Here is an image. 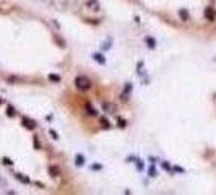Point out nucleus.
I'll use <instances>...</instances> for the list:
<instances>
[{"label": "nucleus", "instance_id": "1", "mask_svg": "<svg viewBox=\"0 0 216 195\" xmlns=\"http://www.w3.org/2000/svg\"><path fill=\"white\" fill-rule=\"evenodd\" d=\"M75 86L81 91H86L91 88V81H90V78H86L85 75H78V77L75 78Z\"/></svg>", "mask_w": 216, "mask_h": 195}, {"label": "nucleus", "instance_id": "2", "mask_svg": "<svg viewBox=\"0 0 216 195\" xmlns=\"http://www.w3.org/2000/svg\"><path fill=\"white\" fill-rule=\"evenodd\" d=\"M101 107H102V111H104L106 114H114V112H115V106L112 104V102L104 101V102L101 104Z\"/></svg>", "mask_w": 216, "mask_h": 195}, {"label": "nucleus", "instance_id": "3", "mask_svg": "<svg viewBox=\"0 0 216 195\" xmlns=\"http://www.w3.org/2000/svg\"><path fill=\"white\" fill-rule=\"evenodd\" d=\"M85 5H86L90 10H93V11H98L99 8H101V5H99L98 0H86V2H85Z\"/></svg>", "mask_w": 216, "mask_h": 195}, {"label": "nucleus", "instance_id": "4", "mask_svg": "<svg viewBox=\"0 0 216 195\" xmlns=\"http://www.w3.org/2000/svg\"><path fill=\"white\" fill-rule=\"evenodd\" d=\"M47 169H49V174L52 176V177H59V176L62 174V172H60V169H59L57 166H54V164H50Z\"/></svg>", "mask_w": 216, "mask_h": 195}, {"label": "nucleus", "instance_id": "5", "mask_svg": "<svg viewBox=\"0 0 216 195\" xmlns=\"http://www.w3.org/2000/svg\"><path fill=\"white\" fill-rule=\"evenodd\" d=\"M177 13H179V16L182 18V21H188V20H190V15H188L187 10H184V8H180Z\"/></svg>", "mask_w": 216, "mask_h": 195}, {"label": "nucleus", "instance_id": "6", "mask_svg": "<svg viewBox=\"0 0 216 195\" xmlns=\"http://www.w3.org/2000/svg\"><path fill=\"white\" fill-rule=\"evenodd\" d=\"M93 59L96 60L98 63H101V65H104V63H106V59H104V56H101V54H93Z\"/></svg>", "mask_w": 216, "mask_h": 195}, {"label": "nucleus", "instance_id": "7", "mask_svg": "<svg viewBox=\"0 0 216 195\" xmlns=\"http://www.w3.org/2000/svg\"><path fill=\"white\" fill-rule=\"evenodd\" d=\"M205 16L208 18L210 21H215V20H216V15L211 11V8H206V10H205Z\"/></svg>", "mask_w": 216, "mask_h": 195}, {"label": "nucleus", "instance_id": "8", "mask_svg": "<svg viewBox=\"0 0 216 195\" xmlns=\"http://www.w3.org/2000/svg\"><path fill=\"white\" fill-rule=\"evenodd\" d=\"M145 42L148 44V47H150V49H154V47H156V41H154L153 38H150V36H148V38H145Z\"/></svg>", "mask_w": 216, "mask_h": 195}, {"label": "nucleus", "instance_id": "9", "mask_svg": "<svg viewBox=\"0 0 216 195\" xmlns=\"http://www.w3.org/2000/svg\"><path fill=\"white\" fill-rule=\"evenodd\" d=\"M23 124H25V127H28V129H36V122L29 120V119H23Z\"/></svg>", "mask_w": 216, "mask_h": 195}, {"label": "nucleus", "instance_id": "10", "mask_svg": "<svg viewBox=\"0 0 216 195\" xmlns=\"http://www.w3.org/2000/svg\"><path fill=\"white\" fill-rule=\"evenodd\" d=\"M15 177H16L18 181H21V182H23V184H29V182H31V181H29L28 177H25V176H23V174H15Z\"/></svg>", "mask_w": 216, "mask_h": 195}, {"label": "nucleus", "instance_id": "11", "mask_svg": "<svg viewBox=\"0 0 216 195\" xmlns=\"http://www.w3.org/2000/svg\"><path fill=\"white\" fill-rule=\"evenodd\" d=\"M75 161H77V166H83V164H85V158L81 156V154H77Z\"/></svg>", "mask_w": 216, "mask_h": 195}, {"label": "nucleus", "instance_id": "12", "mask_svg": "<svg viewBox=\"0 0 216 195\" xmlns=\"http://www.w3.org/2000/svg\"><path fill=\"white\" fill-rule=\"evenodd\" d=\"M7 114L10 115V117H13V115H15V109L11 107V106H8V107H7Z\"/></svg>", "mask_w": 216, "mask_h": 195}, {"label": "nucleus", "instance_id": "13", "mask_svg": "<svg viewBox=\"0 0 216 195\" xmlns=\"http://www.w3.org/2000/svg\"><path fill=\"white\" fill-rule=\"evenodd\" d=\"M50 24H52V26H54V28H55V29H60V26H59V24H57V21L50 20Z\"/></svg>", "mask_w": 216, "mask_h": 195}, {"label": "nucleus", "instance_id": "14", "mask_svg": "<svg viewBox=\"0 0 216 195\" xmlns=\"http://www.w3.org/2000/svg\"><path fill=\"white\" fill-rule=\"evenodd\" d=\"M136 167H138V169H143V161L141 159L136 161Z\"/></svg>", "mask_w": 216, "mask_h": 195}, {"label": "nucleus", "instance_id": "15", "mask_svg": "<svg viewBox=\"0 0 216 195\" xmlns=\"http://www.w3.org/2000/svg\"><path fill=\"white\" fill-rule=\"evenodd\" d=\"M4 164H7V166H11L13 163H11L10 159H7V158H4Z\"/></svg>", "mask_w": 216, "mask_h": 195}, {"label": "nucleus", "instance_id": "16", "mask_svg": "<svg viewBox=\"0 0 216 195\" xmlns=\"http://www.w3.org/2000/svg\"><path fill=\"white\" fill-rule=\"evenodd\" d=\"M163 167H164V169H167V171H171V166H169V164H167L166 161L163 163Z\"/></svg>", "mask_w": 216, "mask_h": 195}, {"label": "nucleus", "instance_id": "17", "mask_svg": "<svg viewBox=\"0 0 216 195\" xmlns=\"http://www.w3.org/2000/svg\"><path fill=\"white\" fill-rule=\"evenodd\" d=\"M150 176H151V177H154V176H156V171H154L153 167H150Z\"/></svg>", "mask_w": 216, "mask_h": 195}, {"label": "nucleus", "instance_id": "18", "mask_svg": "<svg viewBox=\"0 0 216 195\" xmlns=\"http://www.w3.org/2000/svg\"><path fill=\"white\" fill-rule=\"evenodd\" d=\"M101 122H102V125H104V127H109V122L106 120V119H101Z\"/></svg>", "mask_w": 216, "mask_h": 195}, {"label": "nucleus", "instance_id": "19", "mask_svg": "<svg viewBox=\"0 0 216 195\" xmlns=\"http://www.w3.org/2000/svg\"><path fill=\"white\" fill-rule=\"evenodd\" d=\"M50 80H54V81H59L60 78H59V77H55V75H50Z\"/></svg>", "mask_w": 216, "mask_h": 195}, {"label": "nucleus", "instance_id": "20", "mask_svg": "<svg viewBox=\"0 0 216 195\" xmlns=\"http://www.w3.org/2000/svg\"><path fill=\"white\" fill-rule=\"evenodd\" d=\"M50 135H52V137H54V138H59V137H57V133H55V132H54V130H50Z\"/></svg>", "mask_w": 216, "mask_h": 195}, {"label": "nucleus", "instance_id": "21", "mask_svg": "<svg viewBox=\"0 0 216 195\" xmlns=\"http://www.w3.org/2000/svg\"><path fill=\"white\" fill-rule=\"evenodd\" d=\"M0 184H4V181H2V177H0Z\"/></svg>", "mask_w": 216, "mask_h": 195}, {"label": "nucleus", "instance_id": "22", "mask_svg": "<svg viewBox=\"0 0 216 195\" xmlns=\"http://www.w3.org/2000/svg\"><path fill=\"white\" fill-rule=\"evenodd\" d=\"M0 104H2V99H0Z\"/></svg>", "mask_w": 216, "mask_h": 195}]
</instances>
